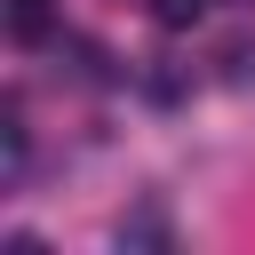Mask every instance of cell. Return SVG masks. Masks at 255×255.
<instances>
[{"instance_id":"obj_3","label":"cell","mask_w":255,"mask_h":255,"mask_svg":"<svg viewBox=\"0 0 255 255\" xmlns=\"http://www.w3.org/2000/svg\"><path fill=\"white\" fill-rule=\"evenodd\" d=\"M151 16H159L167 32H183V24H199V16H207V0H151Z\"/></svg>"},{"instance_id":"obj_1","label":"cell","mask_w":255,"mask_h":255,"mask_svg":"<svg viewBox=\"0 0 255 255\" xmlns=\"http://www.w3.org/2000/svg\"><path fill=\"white\" fill-rule=\"evenodd\" d=\"M223 80H231V88H255V40H247V32L223 40Z\"/></svg>"},{"instance_id":"obj_2","label":"cell","mask_w":255,"mask_h":255,"mask_svg":"<svg viewBox=\"0 0 255 255\" xmlns=\"http://www.w3.org/2000/svg\"><path fill=\"white\" fill-rule=\"evenodd\" d=\"M8 32H16V40H40V32H48V8H40V0H8Z\"/></svg>"}]
</instances>
